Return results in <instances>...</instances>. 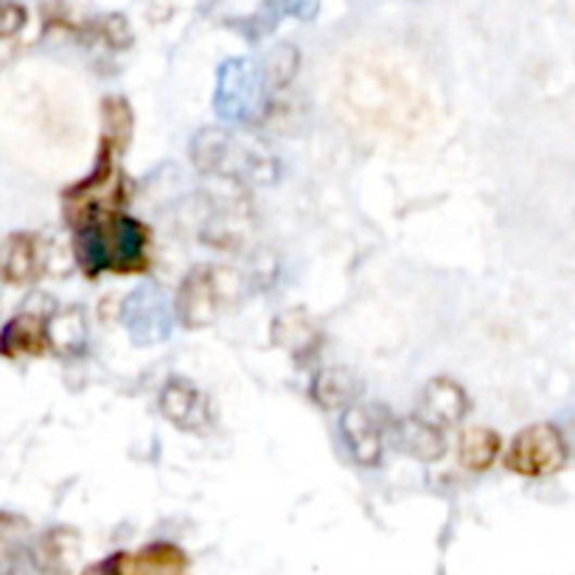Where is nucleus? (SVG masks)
I'll use <instances>...</instances> for the list:
<instances>
[{"mask_svg": "<svg viewBox=\"0 0 575 575\" xmlns=\"http://www.w3.org/2000/svg\"><path fill=\"white\" fill-rule=\"evenodd\" d=\"M191 161L205 175H217L237 183H272L278 177V161L272 150L251 132L203 129L191 141Z\"/></svg>", "mask_w": 575, "mask_h": 575, "instance_id": "f257e3e1", "label": "nucleus"}, {"mask_svg": "<svg viewBox=\"0 0 575 575\" xmlns=\"http://www.w3.org/2000/svg\"><path fill=\"white\" fill-rule=\"evenodd\" d=\"M214 107L225 122H253L265 107V74L253 60H228L219 68Z\"/></svg>", "mask_w": 575, "mask_h": 575, "instance_id": "f03ea898", "label": "nucleus"}, {"mask_svg": "<svg viewBox=\"0 0 575 575\" xmlns=\"http://www.w3.org/2000/svg\"><path fill=\"white\" fill-rule=\"evenodd\" d=\"M567 463V444L559 426L553 424H531L511 440L506 455V467L522 477H548L562 472Z\"/></svg>", "mask_w": 575, "mask_h": 575, "instance_id": "7ed1b4c3", "label": "nucleus"}, {"mask_svg": "<svg viewBox=\"0 0 575 575\" xmlns=\"http://www.w3.org/2000/svg\"><path fill=\"white\" fill-rule=\"evenodd\" d=\"M93 222L99 225V233H102L110 272L129 276V272H143L150 267V253H146L150 251V230L138 219L118 210V214H107Z\"/></svg>", "mask_w": 575, "mask_h": 575, "instance_id": "20e7f679", "label": "nucleus"}, {"mask_svg": "<svg viewBox=\"0 0 575 575\" xmlns=\"http://www.w3.org/2000/svg\"><path fill=\"white\" fill-rule=\"evenodd\" d=\"M129 337L138 345L163 343L171 332V306L166 295L157 290L132 292L124 304L122 315Z\"/></svg>", "mask_w": 575, "mask_h": 575, "instance_id": "39448f33", "label": "nucleus"}, {"mask_svg": "<svg viewBox=\"0 0 575 575\" xmlns=\"http://www.w3.org/2000/svg\"><path fill=\"white\" fill-rule=\"evenodd\" d=\"M175 311L186 329H205L217 320L219 276L208 265L194 267L177 290Z\"/></svg>", "mask_w": 575, "mask_h": 575, "instance_id": "423d86ee", "label": "nucleus"}, {"mask_svg": "<svg viewBox=\"0 0 575 575\" xmlns=\"http://www.w3.org/2000/svg\"><path fill=\"white\" fill-rule=\"evenodd\" d=\"M343 435L348 452L359 467H380L382 452H385V426L376 419V410L359 405L348 407L343 413Z\"/></svg>", "mask_w": 575, "mask_h": 575, "instance_id": "0eeeda50", "label": "nucleus"}, {"mask_svg": "<svg viewBox=\"0 0 575 575\" xmlns=\"http://www.w3.org/2000/svg\"><path fill=\"white\" fill-rule=\"evenodd\" d=\"M161 413L183 433H205L210 426V407L191 382L171 380L161 393Z\"/></svg>", "mask_w": 575, "mask_h": 575, "instance_id": "6e6552de", "label": "nucleus"}, {"mask_svg": "<svg viewBox=\"0 0 575 575\" xmlns=\"http://www.w3.org/2000/svg\"><path fill=\"white\" fill-rule=\"evenodd\" d=\"M469 413V396L467 391L449 376H435L421 391L419 419L426 421L430 426L440 430V426H455L463 421Z\"/></svg>", "mask_w": 575, "mask_h": 575, "instance_id": "1a4fd4ad", "label": "nucleus"}, {"mask_svg": "<svg viewBox=\"0 0 575 575\" xmlns=\"http://www.w3.org/2000/svg\"><path fill=\"white\" fill-rule=\"evenodd\" d=\"M214 21L230 28H239L251 40L267 35L278 23V12L272 0H214L210 7Z\"/></svg>", "mask_w": 575, "mask_h": 575, "instance_id": "9d476101", "label": "nucleus"}, {"mask_svg": "<svg viewBox=\"0 0 575 575\" xmlns=\"http://www.w3.org/2000/svg\"><path fill=\"white\" fill-rule=\"evenodd\" d=\"M320 340H323L320 325L304 309H290L272 320V343L295 359L311 357L318 352Z\"/></svg>", "mask_w": 575, "mask_h": 575, "instance_id": "9b49d317", "label": "nucleus"}, {"mask_svg": "<svg viewBox=\"0 0 575 575\" xmlns=\"http://www.w3.org/2000/svg\"><path fill=\"white\" fill-rule=\"evenodd\" d=\"M46 318L23 311L0 329V357H40L46 354Z\"/></svg>", "mask_w": 575, "mask_h": 575, "instance_id": "f8f14e48", "label": "nucleus"}, {"mask_svg": "<svg viewBox=\"0 0 575 575\" xmlns=\"http://www.w3.org/2000/svg\"><path fill=\"white\" fill-rule=\"evenodd\" d=\"M393 444L401 449L405 455L416 460H424V463H433L440 455L447 452V444H444V435L440 430L430 426L426 421H421L419 416L413 419H401L393 421L391 426Z\"/></svg>", "mask_w": 575, "mask_h": 575, "instance_id": "ddd939ff", "label": "nucleus"}, {"mask_svg": "<svg viewBox=\"0 0 575 575\" xmlns=\"http://www.w3.org/2000/svg\"><path fill=\"white\" fill-rule=\"evenodd\" d=\"M40 270V242L35 233H14L0 253V278L7 284H28Z\"/></svg>", "mask_w": 575, "mask_h": 575, "instance_id": "4468645a", "label": "nucleus"}, {"mask_svg": "<svg viewBox=\"0 0 575 575\" xmlns=\"http://www.w3.org/2000/svg\"><path fill=\"white\" fill-rule=\"evenodd\" d=\"M46 340L62 357H79L85 352V340H88L85 315L79 309L56 311L54 318L46 320Z\"/></svg>", "mask_w": 575, "mask_h": 575, "instance_id": "2eb2a0df", "label": "nucleus"}, {"mask_svg": "<svg viewBox=\"0 0 575 575\" xmlns=\"http://www.w3.org/2000/svg\"><path fill=\"white\" fill-rule=\"evenodd\" d=\"M362 385L357 382L352 371H345V368H325V371L318 373V380L311 385V396L318 401L320 407H343L352 405L354 399L359 396Z\"/></svg>", "mask_w": 575, "mask_h": 575, "instance_id": "dca6fc26", "label": "nucleus"}, {"mask_svg": "<svg viewBox=\"0 0 575 575\" xmlns=\"http://www.w3.org/2000/svg\"><path fill=\"white\" fill-rule=\"evenodd\" d=\"M502 440L495 430H486V426H474L469 430L463 438H460V463L469 469V472H486L495 458L500 455Z\"/></svg>", "mask_w": 575, "mask_h": 575, "instance_id": "f3484780", "label": "nucleus"}, {"mask_svg": "<svg viewBox=\"0 0 575 575\" xmlns=\"http://www.w3.org/2000/svg\"><path fill=\"white\" fill-rule=\"evenodd\" d=\"M129 136H132V110H129L127 99L122 95H110L102 104V143H107L110 150L118 152L127 150Z\"/></svg>", "mask_w": 575, "mask_h": 575, "instance_id": "a211bd4d", "label": "nucleus"}, {"mask_svg": "<svg viewBox=\"0 0 575 575\" xmlns=\"http://www.w3.org/2000/svg\"><path fill=\"white\" fill-rule=\"evenodd\" d=\"M136 567L146 575L150 573L175 575L186 567V553L180 548H175V545L161 541V545H150V548H143L141 553L136 555Z\"/></svg>", "mask_w": 575, "mask_h": 575, "instance_id": "6ab92c4d", "label": "nucleus"}, {"mask_svg": "<svg viewBox=\"0 0 575 575\" xmlns=\"http://www.w3.org/2000/svg\"><path fill=\"white\" fill-rule=\"evenodd\" d=\"M76 550V534L74 531H48L40 539V564L46 570H65L68 567V555Z\"/></svg>", "mask_w": 575, "mask_h": 575, "instance_id": "aec40b11", "label": "nucleus"}, {"mask_svg": "<svg viewBox=\"0 0 575 575\" xmlns=\"http://www.w3.org/2000/svg\"><path fill=\"white\" fill-rule=\"evenodd\" d=\"M26 26V9L14 0H0V40L14 37Z\"/></svg>", "mask_w": 575, "mask_h": 575, "instance_id": "412c9836", "label": "nucleus"}, {"mask_svg": "<svg viewBox=\"0 0 575 575\" xmlns=\"http://www.w3.org/2000/svg\"><path fill=\"white\" fill-rule=\"evenodd\" d=\"M278 17H298V21H315L320 12V0H278L276 3Z\"/></svg>", "mask_w": 575, "mask_h": 575, "instance_id": "4be33fe9", "label": "nucleus"}, {"mask_svg": "<svg viewBox=\"0 0 575 575\" xmlns=\"http://www.w3.org/2000/svg\"><path fill=\"white\" fill-rule=\"evenodd\" d=\"M124 559H127V555H113V559H107V562H102V564H95L93 570H90L88 575H122V567H124Z\"/></svg>", "mask_w": 575, "mask_h": 575, "instance_id": "5701e85b", "label": "nucleus"}]
</instances>
